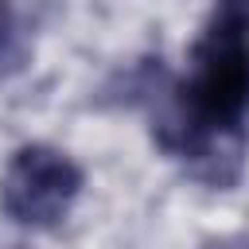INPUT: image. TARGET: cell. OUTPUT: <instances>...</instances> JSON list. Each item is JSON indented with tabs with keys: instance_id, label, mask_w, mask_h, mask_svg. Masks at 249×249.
I'll return each mask as SVG.
<instances>
[{
	"instance_id": "6da1fadb",
	"label": "cell",
	"mask_w": 249,
	"mask_h": 249,
	"mask_svg": "<svg viewBox=\"0 0 249 249\" xmlns=\"http://www.w3.org/2000/svg\"><path fill=\"white\" fill-rule=\"evenodd\" d=\"M82 195V167L51 144H23L0 175V206L12 222L47 230L62 222Z\"/></svg>"
},
{
	"instance_id": "7a4b0ae2",
	"label": "cell",
	"mask_w": 249,
	"mask_h": 249,
	"mask_svg": "<svg viewBox=\"0 0 249 249\" xmlns=\"http://www.w3.org/2000/svg\"><path fill=\"white\" fill-rule=\"evenodd\" d=\"M31 58V43H27V31L19 23V16L0 0V82L16 78Z\"/></svg>"
},
{
	"instance_id": "3957f363",
	"label": "cell",
	"mask_w": 249,
	"mask_h": 249,
	"mask_svg": "<svg viewBox=\"0 0 249 249\" xmlns=\"http://www.w3.org/2000/svg\"><path fill=\"white\" fill-rule=\"evenodd\" d=\"M222 12H230V16H237L245 27H249V0H222Z\"/></svg>"
},
{
	"instance_id": "277c9868",
	"label": "cell",
	"mask_w": 249,
	"mask_h": 249,
	"mask_svg": "<svg viewBox=\"0 0 249 249\" xmlns=\"http://www.w3.org/2000/svg\"><path fill=\"white\" fill-rule=\"evenodd\" d=\"M206 249H249V241H218V245H206Z\"/></svg>"
},
{
	"instance_id": "5b68a950",
	"label": "cell",
	"mask_w": 249,
	"mask_h": 249,
	"mask_svg": "<svg viewBox=\"0 0 249 249\" xmlns=\"http://www.w3.org/2000/svg\"><path fill=\"white\" fill-rule=\"evenodd\" d=\"M12 249H19V245H12Z\"/></svg>"
}]
</instances>
